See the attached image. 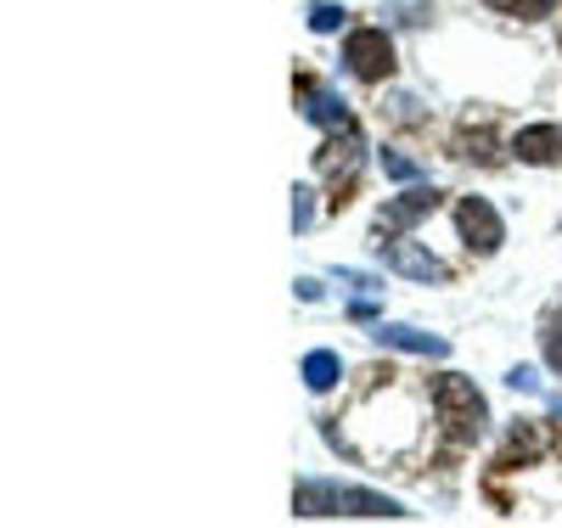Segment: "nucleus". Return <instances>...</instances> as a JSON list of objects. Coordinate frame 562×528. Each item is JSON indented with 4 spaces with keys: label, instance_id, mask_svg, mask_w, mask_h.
Wrapping results in <instances>:
<instances>
[{
    "label": "nucleus",
    "instance_id": "15",
    "mask_svg": "<svg viewBox=\"0 0 562 528\" xmlns=\"http://www.w3.org/2000/svg\"><path fill=\"white\" fill-rule=\"evenodd\" d=\"M490 12H501V18H518V23H546V18H557V0H484Z\"/></svg>",
    "mask_w": 562,
    "mask_h": 528
},
{
    "label": "nucleus",
    "instance_id": "10",
    "mask_svg": "<svg viewBox=\"0 0 562 528\" xmlns=\"http://www.w3.org/2000/svg\"><path fill=\"white\" fill-rule=\"evenodd\" d=\"M293 517H344V484H333V478H299Z\"/></svg>",
    "mask_w": 562,
    "mask_h": 528
},
{
    "label": "nucleus",
    "instance_id": "18",
    "mask_svg": "<svg viewBox=\"0 0 562 528\" xmlns=\"http://www.w3.org/2000/svg\"><path fill=\"white\" fill-rule=\"evenodd\" d=\"M540 355H546V366L562 377V310L546 321V332H540Z\"/></svg>",
    "mask_w": 562,
    "mask_h": 528
},
{
    "label": "nucleus",
    "instance_id": "13",
    "mask_svg": "<svg viewBox=\"0 0 562 528\" xmlns=\"http://www.w3.org/2000/svg\"><path fill=\"white\" fill-rule=\"evenodd\" d=\"M344 517H411L405 512V501H394V495H383V490H355V484H344Z\"/></svg>",
    "mask_w": 562,
    "mask_h": 528
},
{
    "label": "nucleus",
    "instance_id": "16",
    "mask_svg": "<svg viewBox=\"0 0 562 528\" xmlns=\"http://www.w3.org/2000/svg\"><path fill=\"white\" fill-rule=\"evenodd\" d=\"M378 164H383V175H389V180H400V186H411V180L428 175V169H422L405 147H378Z\"/></svg>",
    "mask_w": 562,
    "mask_h": 528
},
{
    "label": "nucleus",
    "instance_id": "19",
    "mask_svg": "<svg viewBox=\"0 0 562 528\" xmlns=\"http://www.w3.org/2000/svg\"><path fill=\"white\" fill-rule=\"evenodd\" d=\"M383 18H394V23H405V29H422V23H428V0H389Z\"/></svg>",
    "mask_w": 562,
    "mask_h": 528
},
{
    "label": "nucleus",
    "instance_id": "3",
    "mask_svg": "<svg viewBox=\"0 0 562 528\" xmlns=\"http://www.w3.org/2000/svg\"><path fill=\"white\" fill-rule=\"evenodd\" d=\"M360 169H366V141H360V130L326 135V147L315 153V175H321V186H326V203H333V214L349 209L355 186H360Z\"/></svg>",
    "mask_w": 562,
    "mask_h": 528
},
{
    "label": "nucleus",
    "instance_id": "11",
    "mask_svg": "<svg viewBox=\"0 0 562 528\" xmlns=\"http://www.w3.org/2000/svg\"><path fill=\"white\" fill-rule=\"evenodd\" d=\"M450 158L456 164H479V169H501L506 158H501V141H495V130L490 124H461L456 130V141H450Z\"/></svg>",
    "mask_w": 562,
    "mask_h": 528
},
{
    "label": "nucleus",
    "instance_id": "12",
    "mask_svg": "<svg viewBox=\"0 0 562 528\" xmlns=\"http://www.w3.org/2000/svg\"><path fill=\"white\" fill-rule=\"evenodd\" d=\"M299 371H304V389H310V394H333V389H344V371H349V366H344L338 349H310Z\"/></svg>",
    "mask_w": 562,
    "mask_h": 528
},
{
    "label": "nucleus",
    "instance_id": "20",
    "mask_svg": "<svg viewBox=\"0 0 562 528\" xmlns=\"http://www.w3.org/2000/svg\"><path fill=\"white\" fill-rule=\"evenodd\" d=\"M333 281H338V287H349V293H383V276H371V270H349V265H338V270H333Z\"/></svg>",
    "mask_w": 562,
    "mask_h": 528
},
{
    "label": "nucleus",
    "instance_id": "7",
    "mask_svg": "<svg viewBox=\"0 0 562 528\" xmlns=\"http://www.w3.org/2000/svg\"><path fill=\"white\" fill-rule=\"evenodd\" d=\"M378 254H383V265L394 270V276H405V281H422V287H445L456 270L428 248V243H411V236H400V243H378Z\"/></svg>",
    "mask_w": 562,
    "mask_h": 528
},
{
    "label": "nucleus",
    "instance_id": "21",
    "mask_svg": "<svg viewBox=\"0 0 562 528\" xmlns=\"http://www.w3.org/2000/svg\"><path fill=\"white\" fill-rule=\"evenodd\" d=\"M310 220H315V191L293 186V231H310Z\"/></svg>",
    "mask_w": 562,
    "mask_h": 528
},
{
    "label": "nucleus",
    "instance_id": "5",
    "mask_svg": "<svg viewBox=\"0 0 562 528\" xmlns=\"http://www.w3.org/2000/svg\"><path fill=\"white\" fill-rule=\"evenodd\" d=\"M456 231H461L467 259H495V254H501V243H506V220L495 214V203H490V198H479V191L456 198Z\"/></svg>",
    "mask_w": 562,
    "mask_h": 528
},
{
    "label": "nucleus",
    "instance_id": "2",
    "mask_svg": "<svg viewBox=\"0 0 562 528\" xmlns=\"http://www.w3.org/2000/svg\"><path fill=\"white\" fill-rule=\"evenodd\" d=\"M338 63H344V74H349V79H360V85H371V90H383V85L394 79V68H400L394 40H389V29H383V23H360V29H349V34H344Z\"/></svg>",
    "mask_w": 562,
    "mask_h": 528
},
{
    "label": "nucleus",
    "instance_id": "23",
    "mask_svg": "<svg viewBox=\"0 0 562 528\" xmlns=\"http://www.w3.org/2000/svg\"><path fill=\"white\" fill-rule=\"evenodd\" d=\"M293 287H299V299H304V304H321V281H315V276H299Z\"/></svg>",
    "mask_w": 562,
    "mask_h": 528
},
{
    "label": "nucleus",
    "instance_id": "17",
    "mask_svg": "<svg viewBox=\"0 0 562 528\" xmlns=\"http://www.w3.org/2000/svg\"><path fill=\"white\" fill-rule=\"evenodd\" d=\"M349 29V7H338V0H315L310 7V34H338Z\"/></svg>",
    "mask_w": 562,
    "mask_h": 528
},
{
    "label": "nucleus",
    "instance_id": "1",
    "mask_svg": "<svg viewBox=\"0 0 562 528\" xmlns=\"http://www.w3.org/2000/svg\"><path fill=\"white\" fill-rule=\"evenodd\" d=\"M422 389H428V405H434V434H445V445H450L456 456L473 450V445L490 434V400L479 394L473 377L434 371Z\"/></svg>",
    "mask_w": 562,
    "mask_h": 528
},
{
    "label": "nucleus",
    "instance_id": "4",
    "mask_svg": "<svg viewBox=\"0 0 562 528\" xmlns=\"http://www.w3.org/2000/svg\"><path fill=\"white\" fill-rule=\"evenodd\" d=\"M439 203H445V191H439V186H416V180L400 191V198H383L378 220H371V248H378V243H400V236H405L411 225H422Z\"/></svg>",
    "mask_w": 562,
    "mask_h": 528
},
{
    "label": "nucleus",
    "instance_id": "14",
    "mask_svg": "<svg viewBox=\"0 0 562 528\" xmlns=\"http://www.w3.org/2000/svg\"><path fill=\"white\" fill-rule=\"evenodd\" d=\"M383 119L394 130H422L428 124V108H422V96H411V90H389L383 96Z\"/></svg>",
    "mask_w": 562,
    "mask_h": 528
},
{
    "label": "nucleus",
    "instance_id": "9",
    "mask_svg": "<svg viewBox=\"0 0 562 528\" xmlns=\"http://www.w3.org/2000/svg\"><path fill=\"white\" fill-rule=\"evenodd\" d=\"M371 344L378 349H400V355H422V360H445L450 344L434 338V332H422V326H405V321H378L371 326Z\"/></svg>",
    "mask_w": 562,
    "mask_h": 528
},
{
    "label": "nucleus",
    "instance_id": "22",
    "mask_svg": "<svg viewBox=\"0 0 562 528\" xmlns=\"http://www.w3.org/2000/svg\"><path fill=\"white\" fill-rule=\"evenodd\" d=\"M506 382H512L518 394H540V371H535V366H512V371H506Z\"/></svg>",
    "mask_w": 562,
    "mask_h": 528
},
{
    "label": "nucleus",
    "instance_id": "8",
    "mask_svg": "<svg viewBox=\"0 0 562 528\" xmlns=\"http://www.w3.org/2000/svg\"><path fill=\"white\" fill-rule=\"evenodd\" d=\"M506 153L518 158V164H529V169H557L562 164V124H551V119L524 124L518 135L506 141Z\"/></svg>",
    "mask_w": 562,
    "mask_h": 528
},
{
    "label": "nucleus",
    "instance_id": "6",
    "mask_svg": "<svg viewBox=\"0 0 562 528\" xmlns=\"http://www.w3.org/2000/svg\"><path fill=\"white\" fill-rule=\"evenodd\" d=\"M293 108L315 124V130H326V135H344V130H360L355 124V113H349V102L333 90V85H321V79H310V74H299L293 79Z\"/></svg>",
    "mask_w": 562,
    "mask_h": 528
}]
</instances>
